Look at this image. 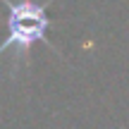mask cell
<instances>
[{"label": "cell", "mask_w": 129, "mask_h": 129, "mask_svg": "<svg viewBox=\"0 0 129 129\" xmlns=\"http://www.w3.org/2000/svg\"><path fill=\"white\" fill-rule=\"evenodd\" d=\"M3 3L7 7V38L0 43V57L5 53L14 50L22 60H26L36 43H46L50 53L60 55V50L48 38V29H50L48 7L55 0H46V3H36V0H3Z\"/></svg>", "instance_id": "6da1fadb"}]
</instances>
